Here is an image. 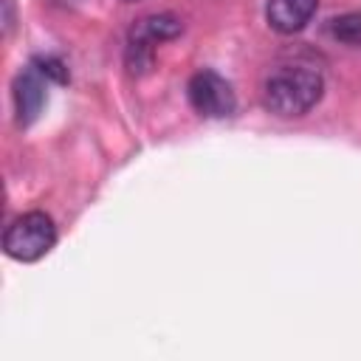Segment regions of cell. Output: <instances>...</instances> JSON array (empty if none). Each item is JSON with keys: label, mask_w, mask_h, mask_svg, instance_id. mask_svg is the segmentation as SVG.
Returning a JSON list of instances; mask_svg holds the SVG:
<instances>
[{"label": "cell", "mask_w": 361, "mask_h": 361, "mask_svg": "<svg viewBox=\"0 0 361 361\" xmlns=\"http://www.w3.org/2000/svg\"><path fill=\"white\" fill-rule=\"evenodd\" d=\"M45 87H48V76L34 62L14 79V110H17V121L23 127L39 116L45 96H48Z\"/></svg>", "instance_id": "obj_5"}, {"label": "cell", "mask_w": 361, "mask_h": 361, "mask_svg": "<svg viewBox=\"0 0 361 361\" xmlns=\"http://www.w3.org/2000/svg\"><path fill=\"white\" fill-rule=\"evenodd\" d=\"M183 31L180 20L175 14H149V17H141L130 34H127V48H124V62H127V71L141 76L152 68L155 62V45L164 42V39H172Z\"/></svg>", "instance_id": "obj_3"}, {"label": "cell", "mask_w": 361, "mask_h": 361, "mask_svg": "<svg viewBox=\"0 0 361 361\" xmlns=\"http://www.w3.org/2000/svg\"><path fill=\"white\" fill-rule=\"evenodd\" d=\"M34 65L48 76V82H59V85H65V82H68V68H65L56 56H37V59H34Z\"/></svg>", "instance_id": "obj_8"}, {"label": "cell", "mask_w": 361, "mask_h": 361, "mask_svg": "<svg viewBox=\"0 0 361 361\" xmlns=\"http://www.w3.org/2000/svg\"><path fill=\"white\" fill-rule=\"evenodd\" d=\"M56 243V226L45 212H25L14 217L3 234V251L20 262L42 259Z\"/></svg>", "instance_id": "obj_2"}, {"label": "cell", "mask_w": 361, "mask_h": 361, "mask_svg": "<svg viewBox=\"0 0 361 361\" xmlns=\"http://www.w3.org/2000/svg\"><path fill=\"white\" fill-rule=\"evenodd\" d=\"M324 93L319 68L307 62L276 65L262 82V104L279 118H299L310 113Z\"/></svg>", "instance_id": "obj_1"}, {"label": "cell", "mask_w": 361, "mask_h": 361, "mask_svg": "<svg viewBox=\"0 0 361 361\" xmlns=\"http://www.w3.org/2000/svg\"><path fill=\"white\" fill-rule=\"evenodd\" d=\"M316 6L319 0H268L265 17L274 31L296 34L310 23V17L316 14Z\"/></svg>", "instance_id": "obj_6"}, {"label": "cell", "mask_w": 361, "mask_h": 361, "mask_svg": "<svg viewBox=\"0 0 361 361\" xmlns=\"http://www.w3.org/2000/svg\"><path fill=\"white\" fill-rule=\"evenodd\" d=\"M333 37L341 39V42H350V45H361V14H344V17H336L333 25H330Z\"/></svg>", "instance_id": "obj_7"}, {"label": "cell", "mask_w": 361, "mask_h": 361, "mask_svg": "<svg viewBox=\"0 0 361 361\" xmlns=\"http://www.w3.org/2000/svg\"><path fill=\"white\" fill-rule=\"evenodd\" d=\"M186 96L195 113H200L203 118H226L237 110L231 85L214 71H197L186 85Z\"/></svg>", "instance_id": "obj_4"}, {"label": "cell", "mask_w": 361, "mask_h": 361, "mask_svg": "<svg viewBox=\"0 0 361 361\" xmlns=\"http://www.w3.org/2000/svg\"><path fill=\"white\" fill-rule=\"evenodd\" d=\"M121 3H135V0H121Z\"/></svg>", "instance_id": "obj_9"}]
</instances>
